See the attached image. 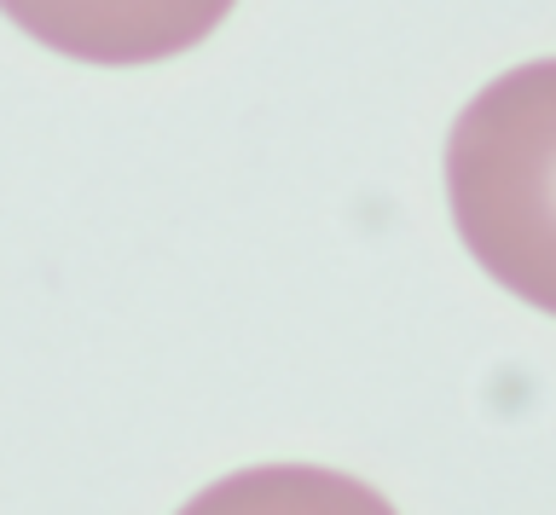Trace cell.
<instances>
[{"mask_svg": "<svg viewBox=\"0 0 556 515\" xmlns=\"http://www.w3.org/2000/svg\"><path fill=\"white\" fill-rule=\"evenodd\" d=\"M446 203L486 279L556 319V59L516 64L464 105Z\"/></svg>", "mask_w": 556, "mask_h": 515, "instance_id": "cell-1", "label": "cell"}, {"mask_svg": "<svg viewBox=\"0 0 556 515\" xmlns=\"http://www.w3.org/2000/svg\"><path fill=\"white\" fill-rule=\"evenodd\" d=\"M232 7L238 0H0L29 41L104 70L180 59L215 36Z\"/></svg>", "mask_w": 556, "mask_h": 515, "instance_id": "cell-2", "label": "cell"}, {"mask_svg": "<svg viewBox=\"0 0 556 515\" xmlns=\"http://www.w3.org/2000/svg\"><path fill=\"white\" fill-rule=\"evenodd\" d=\"M180 515H400L389 498L319 463H255L203 487Z\"/></svg>", "mask_w": 556, "mask_h": 515, "instance_id": "cell-3", "label": "cell"}]
</instances>
